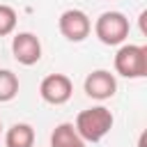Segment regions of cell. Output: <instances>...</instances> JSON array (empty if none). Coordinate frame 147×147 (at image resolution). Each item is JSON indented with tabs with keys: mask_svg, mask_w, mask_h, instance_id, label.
Listing matches in <instances>:
<instances>
[{
	"mask_svg": "<svg viewBox=\"0 0 147 147\" xmlns=\"http://www.w3.org/2000/svg\"><path fill=\"white\" fill-rule=\"evenodd\" d=\"M113 124H115V117L106 106H92L76 115L74 129L83 138V142H101L110 133Z\"/></svg>",
	"mask_w": 147,
	"mask_h": 147,
	"instance_id": "obj_1",
	"label": "cell"
},
{
	"mask_svg": "<svg viewBox=\"0 0 147 147\" xmlns=\"http://www.w3.org/2000/svg\"><path fill=\"white\" fill-rule=\"evenodd\" d=\"M115 74L129 80L147 76V46L142 44H122L115 53Z\"/></svg>",
	"mask_w": 147,
	"mask_h": 147,
	"instance_id": "obj_2",
	"label": "cell"
},
{
	"mask_svg": "<svg viewBox=\"0 0 147 147\" xmlns=\"http://www.w3.org/2000/svg\"><path fill=\"white\" fill-rule=\"evenodd\" d=\"M131 23L122 11H103L94 21V34L106 46H122L129 37Z\"/></svg>",
	"mask_w": 147,
	"mask_h": 147,
	"instance_id": "obj_3",
	"label": "cell"
},
{
	"mask_svg": "<svg viewBox=\"0 0 147 147\" xmlns=\"http://www.w3.org/2000/svg\"><path fill=\"white\" fill-rule=\"evenodd\" d=\"M57 30L60 34L71 41V44H80L90 37L92 32V21L83 9H64L57 18Z\"/></svg>",
	"mask_w": 147,
	"mask_h": 147,
	"instance_id": "obj_4",
	"label": "cell"
},
{
	"mask_svg": "<svg viewBox=\"0 0 147 147\" xmlns=\"http://www.w3.org/2000/svg\"><path fill=\"white\" fill-rule=\"evenodd\" d=\"M74 94V83L67 74H48L39 83V96L51 106H64Z\"/></svg>",
	"mask_w": 147,
	"mask_h": 147,
	"instance_id": "obj_5",
	"label": "cell"
},
{
	"mask_svg": "<svg viewBox=\"0 0 147 147\" xmlns=\"http://www.w3.org/2000/svg\"><path fill=\"white\" fill-rule=\"evenodd\" d=\"M83 90L90 99H96V101H108L115 96L117 92V78L115 74H110L108 69H94L85 76L83 80Z\"/></svg>",
	"mask_w": 147,
	"mask_h": 147,
	"instance_id": "obj_6",
	"label": "cell"
},
{
	"mask_svg": "<svg viewBox=\"0 0 147 147\" xmlns=\"http://www.w3.org/2000/svg\"><path fill=\"white\" fill-rule=\"evenodd\" d=\"M11 55L18 64L32 67L41 60V41L34 32H16L11 37Z\"/></svg>",
	"mask_w": 147,
	"mask_h": 147,
	"instance_id": "obj_7",
	"label": "cell"
},
{
	"mask_svg": "<svg viewBox=\"0 0 147 147\" xmlns=\"http://www.w3.org/2000/svg\"><path fill=\"white\" fill-rule=\"evenodd\" d=\"M5 147H34V129L28 122H16L5 133Z\"/></svg>",
	"mask_w": 147,
	"mask_h": 147,
	"instance_id": "obj_8",
	"label": "cell"
},
{
	"mask_svg": "<svg viewBox=\"0 0 147 147\" xmlns=\"http://www.w3.org/2000/svg\"><path fill=\"white\" fill-rule=\"evenodd\" d=\"M51 147H85L71 122H62L51 131Z\"/></svg>",
	"mask_w": 147,
	"mask_h": 147,
	"instance_id": "obj_9",
	"label": "cell"
},
{
	"mask_svg": "<svg viewBox=\"0 0 147 147\" xmlns=\"http://www.w3.org/2000/svg\"><path fill=\"white\" fill-rule=\"evenodd\" d=\"M18 76L11 69H0V103H7L16 99L18 94Z\"/></svg>",
	"mask_w": 147,
	"mask_h": 147,
	"instance_id": "obj_10",
	"label": "cell"
},
{
	"mask_svg": "<svg viewBox=\"0 0 147 147\" xmlns=\"http://www.w3.org/2000/svg\"><path fill=\"white\" fill-rule=\"evenodd\" d=\"M16 23H18L16 9L9 7V5H0V37L11 34L16 30Z\"/></svg>",
	"mask_w": 147,
	"mask_h": 147,
	"instance_id": "obj_11",
	"label": "cell"
},
{
	"mask_svg": "<svg viewBox=\"0 0 147 147\" xmlns=\"http://www.w3.org/2000/svg\"><path fill=\"white\" fill-rule=\"evenodd\" d=\"M0 133H2V122H0Z\"/></svg>",
	"mask_w": 147,
	"mask_h": 147,
	"instance_id": "obj_12",
	"label": "cell"
}]
</instances>
